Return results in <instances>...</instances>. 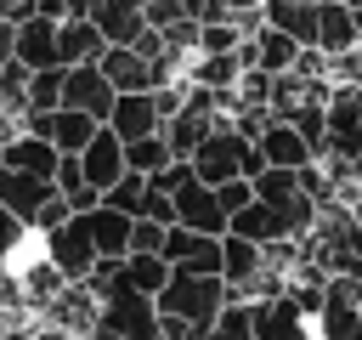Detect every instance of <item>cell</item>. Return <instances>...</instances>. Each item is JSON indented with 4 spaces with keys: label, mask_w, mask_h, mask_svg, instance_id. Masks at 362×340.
Here are the masks:
<instances>
[{
    "label": "cell",
    "mask_w": 362,
    "mask_h": 340,
    "mask_svg": "<svg viewBox=\"0 0 362 340\" xmlns=\"http://www.w3.org/2000/svg\"><path fill=\"white\" fill-rule=\"evenodd\" d=\"M153 306H158V317H175V323L192 329V340H204L209 317L226 306V278H221V272H187V266H170V278H164V289L153 295Z\"/></svg>",
    "instance_id": "cell-1"
},
{
    "label": "cell",
    "mask_w": 362,
    "mask_h": 340,
    "mask_svg": "<svg viewBox=\"0 0 362 340\" xmlns=\"http://www.w3.org/2000/svg\"><path fill=\"white\" fill-rule=\"evenodd\" d=\"M187 164H192V176L198 181H209V187H221L226 176H255L266 159H260V147L249 142V136H238L226 119H215V130L187 153Z\"/></svg>",
    "instance_id": "cell-2"
},
{
    "label": "cell",
    "mask_w": 362,
    "mask_h": 340,
    "mask_svg": "<svg viewBox=\"0 0 362 340\" xmlns=\"http://www.w3.org/2000/svg\"><path fill=\"white\" fill-rule=\"evenodd\" d=\"M96 329H102V334H119V340H153V334H158V306H153V295H141V289L107 283V289L96 295Z\"/></svg>",
    "instance_id": "cell-3"
},
{
    "label": "cell",
    "mask_w": 362,
    "mask_h": 340,
    "mask_svg": "<svg viewBox=\"0 0 362 340\" xmlns=\"http://www.w3.org/2000/svg\"><path fill=\"white\" fill-rule=\"evenodd\" d=\"M96 68L107 74L113 91H153V85H164V79L181 74V62H170V57H141L136 45H102Z\"/></svg>",
    "instance_id": "cell-4"
},
{
    "label": "cell",
    "mask_w": 362,
    "mask_h": 340,
    "mask_svg": "<svg viewBox=\"0 0 362 340\" xmlns=\"http://www.w3.org/2000/svg\"><path fill=\"white\" fill-rule=\"evenodd\" d=\"M249 329H255V340H317L311 312H305V306H300L288 289L249 300Z\"/></svg>",
    "instance_id": "cell-5"
},
{
    "label": "cell",
    "mask_w": 362,
    "mask_h": 340,
    "mask_svg": "<svg viewBox=\"0 0 362 340\" xmlns=\"http://www.w3.org/2000/svg\"><path fill=\"white\" fill-rule=\"evenodd\" d=\"M45 238V261L68 278V283H79L90 266H96V244H90V227H85V210H74L68 221H57L51 232H40Z\"/></svg>",
    "instance_id": "cell-6"
},
{
    "label": "cell",
    "mask_w": 362,
    "mask_h": 340,
    "mask_svg": "<svg viewBox=\"0 0 362 340\" xmlns=\"http://www.w3.org/2000/svg\"><path fill=\"white\" fill-rule=\"evenodd\" d=\"M113 85H107V74L96 68V62H62V96H57V108H79V113H90L96 125L107 119V108H113Z\"/></svg>",
    "instance_id": "cell-7"
},
{
    "label": "cell",
    "mask_w": 362,
    "mask_h": 340,
    "mask_svg": "<svg viewBox=\"0 0 362 340\" xmlns=\"http://www.w3.org/2000/svg\"><path fill=\"white\" fill-rule=\"evenodd\" d=\"M158 255L170 266H187V272H221V232H192V227H164L158 238Z\"/></svg>",
    "instance_id": "cell-8"
},
{
    "label": "cell",
    "mask_w": 362,
    "mask_h": 340,
    "mask_svg": "<svg viewBox=\"0 0 362 340\" xmlns=\"http://www.w3.org/2000/svg\"><path fill=\"white\" fill-rule=\"evenodd\" d=\"M170 204H175V227H192V232H226V210H221V198H215L209 181L187 176V181L170 193Z\"/></svg>",
    "instance_id": "cell-9"
},
{
    "label": "cell",
    "mask_w": 362,
    "mask_h": 340,
    "mask_svg": "<svg viewBox=\"0 0 362 340\" xmlns=\"http://www.w3.org/2000/svg\"><path fill=\"white\" fill-rule=\"evenodd\" d=\"M102 125H107V130H113L119 142H136V136H153V130L164 125V113H158L153 91H119Z\"/></svg>",
    "instance_id": "cell-10"
},
{
    "label": "cell",
    "mask_w": 362,
    "mask_h": 340,
    "mask_svg": "<svg viewBox=\"0 0 362 340\" xmlns=\"http://www.w3.org/2000/svg\"><path fill=\"white\" fill-rule=\"evenodd\" d=\"M11 57H17L23 68H62V62H57V17H45V11H28V17L17 23Z\"/></svg>",
    "instance_id": "cell-11"
},
{
    "label": "cell",
    "mask_w": 362,
    "mask_h": 340,
    "mask_svg": "<svg viewBox=\"0 0 362 340\" xmlns=\"http://www.w3.org/2000/svg\"><path fill=\"white\" fill-rule=\"evenodd\" d=\"M255 147H260V159H266V164H283V170H300V164H311V159H317V147H311L288 119H266V125H260V136H255Z\"/></svg>",
    "instance_id": "cell-12"
},
{
    "label": "cell",
    "mask_w": 362,
    "mask_h": 340,
    "mask_svg": "<svg viewBox=\"0 0 362 340\" xmlns=\"http://www.w3.org/2000/svg\"><path fill=\"white\" fill-rule=\"evenodd\" d=\"M79 170H85V181L102 193V187L124 170V142H119L107 125H96V130H90V142L79 147Z\"/></svg>",
    "instance_id": "cell-13"
},
{
    "label": "cell",
    "mask_w": 362,
    "mask_h": 340,
    "mask_svg": "<svg viewBox=\"0 0 362 340\" xmlns=\"http://www.w3.org/2000/svg\"><path fill=\"white\" fill-rule=\"evenodd\" d=\"M51 193H57V187H51L45 176H28V170H11V164H0V204H6V210H11L23 227L34 221V210H40Z\"/></svg>",
    "instance_id": "cell-14"
},
{
    "label": "cell",
    "mask_w": 362,
    "mask_h": 340,
    "mask_svg": "<svg viewBox=\"0 0 362 340\" xmlns=\"http://www.w3.org/2000/svg\"><path fill=\"white\" fill-rule=\"evenodd\" d=\"M85 227H90V244H96V261H119L124 249H130V215L124 210H113V204H90L85 210Z\"/></svg>",
    "instance_id": "cell-15"
},
{
    "label": "cell",
    "mask_w": 362,
    "mask_h": 340,
    "mask_svg": "<svg viewBox=\"0 0 362 340\" xmlns=\"http://www.w3.org/2000/svg\"><path fill=\"white\" fill-rule=\"evenodd\" d=\"M322 57L328 51H345V45H362V34H356V6H345V0H317V40H311Z\"/></svg>",
    "instance_id": "cell-16"
},
{
    "label": "cell",
    "mask_w": 362,
    "mask_h": 340,
    "mask_svg": "<svg viewBox=\"0 0 362 340\" xmlns=\"http://www.w3.org/2000/svg\"><path fill=\"white\" fill-rule=\"evenodd\" d=\"M0 164L28 170V176H45V181H51V170H57V147H51L45 136H34V130H11V136L0 142Z\"/></svg>",
    "instance_id": "cell-17"
},
{
    "label": "cell",
    "mask_w": 362,
    "mask_h": 340,
    "mask_svg": "<svg viewBox=\"0 0 362 340\" xmlns=\"http://www.w3.org/2000/svg\"><path fill=\"white\" fill-rule=\"evenodd\" d=\"M164 278H170V261H164L158 249H130V255H119V266H113V278H107V283H124V289L158 295V289H164Z\"/></svg>",
    "instance_id": "cell-18"
},
{
    "label": "cell",
    "mask_w": 362,
    "mask_h": 340,
    "mask_svg": "<svg viewBox=\"0 0 362 340\" xmlns=\"http://www.w3.org/2000/svg\"><path fill=\"white\" fill-rule=\"evenodd\" d=\"M90 23L102 28V40H107V45H130V40L147 28L141 0H96V6H90Z\"/></svg>",
    "instance_id": "cell-19"
},
{
    "label": "cell",
    "mask_w": 362,
    "mask_h": 340,
    "mask_svg": "<svg viewBox=\"0 0 362 340\" xmlns=\"http://www.w3.org/2000/svg\"><path fill=\"white\" fill-rule=\"evenodd\" d=\"M102 45L107 40L90 17H57V62H96Z\"/></svg>",
    "instance_id": "cell-20"
},
{
    "label": "cell",
    "mask_w": 362,
    "mask_h": 340,
    "mask_svg": "<svg viewBox=\"0 0 362 340\" xmlns=\"http://www.w3.org/2000/svg\"><path fill=\"white\" fill-rule=\"evenodd\" d=\"M260 266H266L260 244H249V238H238V232H221V278H226V300H232V289H243Z\"/></svg>",
    "instance_id": "cell-21"
},
{
    "label": "cell",
    "mask_w": 362,
    "mask_h": 340,
    "mask_svg": "<svg viewBox=\"0 0 362 340\" xmlns=\"http://www.w3.org/2000/svg\"><path fill=\"white\" fill-rule=\"evenodd\" d=\"M294 51H300V40H294V34H283V28H272V23H260V28L249 34V68L283 74V68L294 62Z\"/></svg>",
    "instance_id": "cell-22"
},
{
    "label": "cell",
    "mask_w": 362,
    "mask_h": 340,
    "mask_svg": "<svg viewBox=\"0 0 362 340\" xmlns=\"http://www.w3.org/2000/svg\"><path fill=\"white\" fill-rule=\"evenodd\" d=\"M311 323H317V340H362V306L345 295H322Z\"/></svg>",
    "instance_id": "cell-23"
},
{
    "label": "cell",
    "mask_w": 362,
    "mask_h": 340,
    "mask_svg": "<svg viewBox=\"0 0 362 340\" xmlns=\"http://www.w3.org/2000/svg\"><path fill=\"white\" fill-rule=\"evenodd\" d=\"M175 153H170V142H164V130H153V136H136V142H124V170H136V176H153L158 164H170Z\"/></svg>",
    "instance_id": "cell-24"
},
{
    "label": "cell",
    "mask_w": 362,
    "mask_h": 340,
    "mask_svg": "<svg viewBox=\"0 0 362 340\" xmlns=\"http://www.w3.org/2000/svg\"><path fill=\"white\" fill-rule=\"evenodd\" d=\"M62 283H68V278H62V272H57V266H51L45 255H40V261H34V266H28L23 278H17V289H23V300H28V306H45V300H51V295H57Z\"/></svg>",
    "instance_id": "cell-25"
},
{
    "label": "cell",
    "mask_w": 362,
    "mask_h": 340,
    "mask_svg": "<svg viewBox=\"0 0 362 340\" xmlns=\"http://www.w3.org/2000/svg\"><path fill=\"white\" fill-rule=\"evenodd\" d=\"M204 340H255V329H249V300H226V306L209 317Z\"/></svg>",
    "instance_id": "cell-26"
},
{
    "label": "cell",
    "mask_w": 362,
    "mask_h": 340,
    "mask_svg": "<svg viewBox=\"0 0 362 340\" xmlns=\"http://www.w3.org/2000/svg\"><path fill=\"white\" fill-rule=\"evenodd\" d=\"M57 96H62V68H28V102H23V113L57 108ZM23 113H17V119H23Z\"/></svg>",
    "instance_id": "cell-27"
},
{
    "label": "cell",
    "mask_w": 362,
    "mask_h": 340,
    "mask_svg": "<svg viewBox=\"0 0 362 340\" xmlns=\"http://www.w3.org/2000/svg\"><path fill=\"white\" fill-rule=\"evenodd\" d=\"M136 215H147V221H158V227H170V221H175V204H170V193H164V187H153V181H141V204H136Z\"/></svg>",
    "instance_id": "cell-28"
},
{
    "label": "cell",
    "mask_w": 362,
    "mask_h": 340,
    "mask_svg": "<svg viewBox=\"0 0 362 340\" xmlns=\"http://www.w3.org/2000/svg\"><path fill=\"white\" fill-rule=\"evenodd\" d=\"M215 198H221V210L232 215V210H243V204L255 198V187H249V176H226V181L215 187Z\"/></svg>",
    "instance_id": "cell-29"
},
{
    "label": "cell",
    "mask_w": 362,
    "mask_h": 340,
    "mask_svg": "<svg viewBox=\"0 0 362 340\" xmlns=\"http://www.w3.org/2000/svg\"><path fill=\"white\" fill-rule=\"evenodd\" d=\"M23 238H28V227H23V221H17V215H11L6 204H0V261H11Z\"/></svg>",
    "instance_id": "cell-30"
},
{
    "label": "cell",
    "mask_w": 362,
    "mask_h": 340,
    "mask_svg": "<svg viewBox=\"0 0 362 340\" xmlns=\"http://www.w3.org/2000/svg\"><path fill=\"white\" fill-rule=\"evenodd\" d=\"M141 17H147V28H164L181 17V0H141Z\"/></svg>",
    "instance_id": "cell-31"
},
{
    "label": "cell",
    "mask_w": 362,
    "mask_h": 340,
    "mask_svg": "<svg viewBox=\"0 0 362 340\" xmlns=\"http://www.w3.org/2000/svg\"><path fill=\"white\" fill-rule=\"evenodd\" d=\"M181 17H192V23H215V17H226V6H221V0H181Z\"/></svg>",
    "instance_id": "cell-32"
},
{
    "label": "cell",
    "mask_w": 362,
    "mask_h": 340,
    "mask_svg": "<svg viewBox=\"0 0 362 340\" xmlns=\"http://www.w3.org/2000/svg\"><path fill=\"white\" fill-rule=\"evenodd\" d=\"M226 11H243V6H260V0H221Z\"/></svg>",
    "instance_id": "cell-33"
},
{
    "label": "cell",
    "mask_w": 362,
    "mask_h": 340,
    "mask_svg": "<svg viewBox=\"0 0 362 340\" xmlns=\"http://www.w3.org/2000/svg\"><path fill=\"white\" fill-rule=\"evenodd\" d=\"M345 6H362V0H345Z\"/></svg>",
    "instance_id": "cell-34"
}]
</instances>
